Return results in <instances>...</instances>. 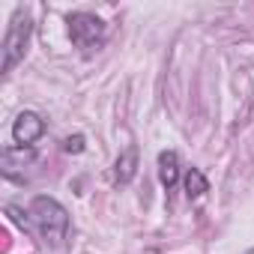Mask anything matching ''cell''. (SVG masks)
Wrapping results in <instances>:
<instances>
[{"instance_id":"2","label":"cell","mask_w":254,"mask_h":254,"mask_svg":"<svg viewBox=\"0 0 254 254\" xmlns=\"http://www.w3.org/2000/svg\"><path fill=\"white\" fill-rule=\"evenodd\" d=\"M30 33H33V18L24 12V9H15L9 27H6V36H3V75H9L27 54V45H30Z\"/></svg>"},{"instance_id":"4","label":"cell","mask_w":254,"mask_h":254,"mask_svg":"<svg viewBox=\"0 0 254 254\" xmlns=\"http://www.w3.org/2000/svg\"><path fill=\"white\" fill-rule=\"evenodd\" d=\"M45 135V120L36 111H21L12 123V138L18 147H33Z\"/></svg>"},{"instance_id":"7","label":"cell","mask_w":254,"mask_h":254,"mask_svg":"<svg viewBox=\"0 0 254 254\" xmlns=\"http://www.w3.org/2000/svg\"><path fill=\"white\" fill-rule=\"evenodd\" d=\"M159 180H162V186H165L168 191L180 183V156H177L174 150L159 153Z\"/></svg>"},{"instance_id":"9","label":"cell","mask_w":254,"mask_h":254,"mask_svg":"<svg viewBox=\"0 0 254 254\" xmlns=\"http://www.w3.org/2000/svg\"><path fill=\"white\" fill-rule=\"evenodd\" d=\"M63 150L66 153H84V135H72L63 141Z\"/></svg>"},{"instance_id":"1","label":"cell","mask_w":254,"mask_h":254,"mask_svg":"<svg viewBox=\"0 0 254 254\" xmlns=\"http://www.w3.org/2000/svg\"><path fill=\"white\" fill-rule=\"evenodd\" d=\"M21 224L36 230L45 239V245H51V248H60L66 242V236H69V212H66V206L60 200H54L48 194H39V197L30 200L27 218Z\"/></svg>"},{"instance_id":"5","label":"cell","mask_w":254,"mask_h":254,"mask_svg":"<svg viewBox=\"0 0 254 254\" xmlns=\"http://www.w3.org/2000/svg\"><path fill=\"white\" fill-rule=\"evenodd\" d=\"M36 159L33 147H18V144H9L3 147V177L6 180H24V168H30Z\"/></svg>"},{"instance_id":"8","label":"cell","mask_w":254,"mask_h":254,"mask_svg":"<svg viewBox=\"0 0 254 254\" xmlns=\"http://www.w3.org/2000/svg\"><path fill=\"white\" fill-rule=\"evenodd\" d=\"M183 186H186V197H189V200H200V197L209 191V183H206V177H203L197 168H189V171H186Z\"/></svg>"},{"instance_id":"3","label":"cell","mask_w":254,"mask_h":254,"mask_svg":"<svg viewBox=\"0 0 254 254\" xmlns=\"http://www.w3.org/2000/svg\"><path fill=\"white\" fill-rule=\"evenodd\" d=\"M69 36H72V45L81 48L84 54H93L105 45V36H108V27L99 15L93 12H72L69 18Z\"/></svg>"},{"instance_id":"10","label":"cell","mask_w":254,"mask_h":254,"mask_svg":"<svg viewBox=\"0 0 254 254\" xmlns=\"http://www.w3.org/2000/svg\"><path fill=\"white\" fill-rule=\"evenodd\" d=\"M245 254H254V248H251V251H245Z\"/></svg>"},{"instance_id":"6","label":"cell","mask_w":254,"mask_h":254,"mask_svg":"<svg viewBox=\"0 0 254 254\" xmlns=\"http://www.w3.org/2000/svg\"><path fill=\"white\" fill-rule=\"evenodd\" d=\"M135 174H138V150H135V147H126V150L120 153L117 165H114V180H117L120 186H126V183L135 180Z\"/></svg>"}]
</instances>
